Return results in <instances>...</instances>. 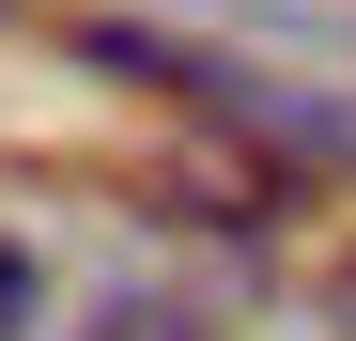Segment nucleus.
I'll return each mask as SVG.
<instances>
[{
  "instance_id": "f257e3e1",
  "label": "nucleus",
  "mask_w": 356,
  "mask_h": 341,
  "mask_svg": "<svg viewBox=\"0 0 356 341\" xmlns=\"http://www.w3.org/2000/svg\"><path fill=\"white\" fill-rule=\"evenodd\" d=\"M124 187H140V202H170L186 233H264V217L294 202V170H279V155H248L232 125H186L170 155H140Z\"/></svg>"
},
{
  "instance_id": "f03ea898",
  "label": "nucleus",
  "mask_w": 356,
  "mask_h": 341,
  "mask_svg": "<svg viewBox=\"0 0 356 341\" xmlns=\"http://www.w3.org/2000/svg\"><path fill=\"white\" fill-rule=\"evenodd\" d=\"M93 341H217V326L170 310V295H124V310H93Z\"/></svg>"
},
{
  "instance_id": "7ed1b4c3",
  "label": "nucleus",
  "mask_w": 356,
  "mask_h": 341,
  "mask_svg": "<svg viewBox=\"0 0 356 341\" xmlns=\"http://www.w3.org/2000/svg\"><path fill=\"white\" fill-rule=\"evenodd\" d=\"M31 310H47V264H31V248H0V341H31Z\"/></svg>"
},
{
  "instance_id": "20e7f679",
  "label": "nucleus",
  "mask_w": 356,
  "mask_h": 341,
  "mask_svg": "<svg viewBox=\"0 0 356 341\" xmlns=\"http://www.w3.org/2000/svg\"><path fill=\"white\" fill-rule=\"evenodd\" d=\"M325 326H341V341H356V248H341V264H325Z\"/></svg>"
},
{
  "instance_id": "39448f33",
  "label": "nucleus",
  "mask_w": 356,
  "mask_h": 341,
  "mask_svg": "<svg viewBox=\"0 0 356 341\" xmlns=\"http://www.w3.org/2000/svg\"><path fill=\"white\" fill-rule=\"evenodd\" d=\"M0 16H16V0H0Z\"/></svg>"
}]
</instances>
